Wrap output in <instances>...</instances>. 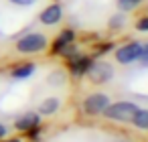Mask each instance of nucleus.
<instances>
[{
	"mask_svg": "<svg viewBox=\"0 0 148 142\" xmlns=\"http://www.w3.org/2000/svg\"><path fill=\"white\" fill-rule=\"evenodd\" d=\"M140 2H142V0H118V4H120L122 10H132V8H136Z\"/></svg>",
	"mask_w": 148,
	"mask_h": 142,
	"instance_id": "nucleus-13",
	"label": "nucleus"
},
{
	"mask_svg": "<svg viewBox=\"0 0 148 142\" xmlns=\"http://www.w3.org/2000/svg\"><path fill=\"white\" fill-rule=\"evenodd\" d=\"M45 47H47V37L41 33H31L16 43V49L21 53H37V51H43Z\"/></svg>",
	"mask_w": 148,
	"mask_h": 142,
	"instance_id": "nucleus-2",
	"label": "nucleus"
},
{
	"mask_svg": "<svg viewBox=\"0 0 148 142\" xmlns=\"http://www.w3.org/2000/svg\"><path fill=\"white\" fill-rule=\"evenodd\" d=\"M108 104H110V99H108L106 93H93V95L85 97V102H83V110H85V114L97 116V114H103V110L108 108Z\"/></svg>",
	"mask_w": 148,
	"mask_h": 142,
	"instance_id": "nucleus-4",
	"label": "nucleus"
},
{
	"mask_svg": "<svg viewBox=\"0 0 148 142\" xmlns=\"http://www.w3.org/2000/svg\"><path fill=\"white\" fill-rule=\"evenodd\" d=\"M61 6L59 4H51V6H47L43 12H41V23L43 25H55V23H59L61 21Z\"/></svg>",
	"mask_w": 148,
	"mask_h": 142,
	"instance_id": "nucleus-6",
	"label": "nucleus"
},
{
	"mask_svg": "<svg viewBox=\"0 0 148 142\" xmlns=\"http://www.w3.org/2000/svg\"><path fill=\"white\" fill-rule=\"evenodd\" d=\"M136 29L138 31H148V19H142V21H138V25H136Z\"/></svg>",
	"mask_w": 148,
	"mask_h": 142,
	"instance_id": "nucleus-16",
	"label": "nucleus"
},
{
	"mask_svg": "<svg viewBox=\"0 0 148 142\" xmlns=\"http://www.w3.org/2000/svg\"><path fill=\"white\" fill-rule=\"evenodd\" d=\"M122 23H124V19H122V16H114V19L110 21V27H112V29H120V27H122Z\"/></svg>",
	"mask_w": 148,
	"mask_h": 142,
	"instance_id": "nucleus-14",
	"label": "nucleus"
},
{
	"mask_svg": "<svg viewBox=\"0 0 148 142\" xmlns=\"http://www.w3.org/2000/svg\"><path fill=\"white\" fill-rule=\"evenodd\" d=\"M2 136H6V128H4L2 124H0V138H2Z\"/></svg>",
	"mask_w": 148,
	"mask_h": 142,
	"instance_id": "nucleus-18",
	"label": "nucleus"
},
{
	"mask_svg": "<svg viewBox=\"0 0 148 142\" xmlns=\"http://www.w3.org/2000/svg\"><path fill=\"white\" fill-rule=\"evenodd\" d=\"M35 73V65H23V67H16L14 71H12V75L16 77V79H27V77H31Z\"/></svg>",
	"mask_w": 148,
	"mask_h": 142,
	"instance_id": "nucleus-12",
	"label": "nucleus"
},
{
	"mask_svg": "<svg viewBox=\"0 0 148 142\" xmlns=\"http://www.w3.org/2000/svg\"><path fill=\"white\" fill-rule=\"evenodd\" d=\"M87 75H89V79H91L93 83H106V81L112 79L114 67H112L110 63H106V61H99V63L87 67Z\"/></svg>",
	"mask_w": 148,
	"mask_h": 142,
	"instance_id": "nucleus-3",
	"label": "nucleus"
},
{
	"mask_svg": "<svg viewBox=\"0 0 148 142\" xmlns=\"http://www.w3.org/2000/svg\"><path fill=\"white\" fill-rule=\"evenodd\" d=\"M140 49H142L140 43H128V45L120 47V49L116 51V59H118V63H122V65L134 63L136 59H140Z\"/></svg>",
	"mask_w": 148,
	"mask_h": 142,
	"instance_id": "nucleus-5",
	"label": "nucleus"
},
{
	"mask_svg": "<svg viewBox=\"0 0 148 142\" xmlns=\"http://www.w3.org/2000/svg\"><path fill=\"white\" fill-rule=\"evenodd\" d=\"M12 4H16V6H31V4H35L37 0H10Z\"/></svg>",
	"mask_w": 148,
	"mask_h": 142,
	"instance_id": "nucleus-15",
	"label": "nucleus"
},
{
	"mask_svg": "<svg viewBox=\"0 0 148 142\" xmlns=\"http://www.w3.org/2000/svg\"><path fill=\"white\" fill-rule=\"evenodd\" d=\"M37 124H39V116H37V114H25L23 118L16 120L14 128H16V130H31V128H35Z\"/></svg>",
	"mask_w": 148,
	"mask_h": 142,
	"instance_id": "nucleus-7",
	"label": "nucleus"
},
{
	"mask_svg": "<svg viewBox=\"0 0 148 142\" xmlns=\"http://www.w3.org/2000/svg\"><path fill=\"white\" fill-rule=\"evenodd\" d=\"M89 65H91L89 57H81V59H75V61L71 63V71H73V75H83Z\"/></svg>",
	"mask_w": 148,
	"mask_h": 142,
	"instance_id": "nucleus-8",
	"label": "nucleus"
},
{
	"mask_svg": "<svg viewBox=\"0 0 148 142\" xmlns=\"http://www.w3.org/2000/svg\"><path fill=\"white\" fill-rule=\"evenodd\" d=\"M118 142H124V140H118Z\"/></svg>",
	"mask_w": 148,
	"mask_h": 142,
	"instance_id": "nucleus-20",
	"label": "nucleus"
},
{
	"mask_svg": "<svg viewBox=\"0 0 148 142\" xmlns=\"http://www.w3.org/2000/svg\"><path fill=\"white\" fill-rule=\"evenodd\" d=\"M132 124H134L136 128L148 130V110H140V108H138V112H136L134 118H132Z\"/></svg>",
	"mask_w": 148,
	"mask_h": 142,
	"instance_id": "nucleus-10",
	"label": "nucleus"
},
{
	"mask_svg": "<svg viewBox=\"0 0 148 142\" xmlns=\"http://www.w3.org/2000/svg\"><path fill=\"white\" fill-rule=\"evenodd\" d=\"M71 41H73V31H63L55 43V51H63V47H67Z\"/></svg>",
	"mask_w": 148,
	"mask_h": 142,
	"instance_id": "nucleus-11",
	"label": "nucleus"
},
{
	"mask_svg": "<svg viewBox=\"0 0 148 142\" xmlns=\"http://www.w3.org/2000/svg\"><path fill=\"white\" fill-rule=\"evenodd\" d=\"M140 59H142V61H148V43L142 45V49H140Z\"/></svg>",
	"mask_w": 148,
	"mask_h": 142,
	"instance_id": "nucleus-17",
	"label": "nucleus"
},
{
	"mask_svg": "<svg viewBox=\"0 0 148 142\" xmlns=\"http://www.w3.org/2000/svg\"><path fill=\"white\" fill-rule=\"evenodd\" d=\"M10 142H21V140H10Z\"/></svg>",
	"mask_w": 148,
	"mask_h": 142,
	"instance_id": "nucleus-19",
	"label": "nucleus"
},
{
	"mask_svg": "<svg viewBox=\"0 0 148 142\" xmlns=\"http://www.w3.org/2000/svg\"><path fill=\"white\" fill-rule=\"evenodd\" d=\"M138 112V106L132 102H116V104H108V108L103 110V114L110 120H120V122H132L134 114Z\"/></svg>",
	"mask_w": 148,
	"mask_h": 142,
	"instance_id": "nucleus-1",
	"label": "nucleus"
},
{
	"mask_svg": "<svg viewBox=\"0 0 148 142\" xmlns=\"http://www.w3.org/2000/svg\"><path fill=\"white\" fill-rule=\"evenodd\" d=\"M57 110H59V99H57V97H49V99H45V102L39 106V112H41V114H45V116L55 114Z\"/></svg>",
	"mask_w": 148,
	"mask_h": 142,
	"instance_id": "nucleus-9",
	"label": "nucleus"
}]
</instances>
